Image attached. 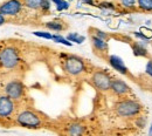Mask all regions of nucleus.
I'll list each match as a JSON object with an SVG mask.
<instances>
[{"label": "nucleus", "mask_w": 152, "mask_h": 136, "mask_svg": "<svg viewBox=\"0 0 152 136\" xmlns=\"http://www.w3.org/2000/svg\"><path fill=\"white\" fill-rule=\"evenodd\" d=\"M68 40L72 41V42H77V43H81L84 41V37L82 35H78L77 33H72L68 35Z\"/></svg>", "instance_id": "obj_17"}, {"label": "nucleus", "mask_w": 152, "mask_h": 136, "mask_svg": "<svg viewBox=\"0 0 152 136\" xmlns=\"http://www.w3.org/2000/svg\"><path fill=\"white\" fill-rule=\"evenodd\" d=\"M84 126L80 124V123H73L69 126L68 128V135L69 136H83L84 134Z\"/></svg>", "instance_id": "obj_11"}, {"label": "nucleus", "mask_w": 152, "mask_h": 136, "mask_svg": "<svg viewBox=\"0 0 152 136\" xmlns=\"http://www.w3.org/2000/svg\"><path fill=\"white\" fill-rule=\"evenodd\" d=\"M0 63L5 68H14L19 63V54L15 48L7 47L0 52Z\"/></svg>", "instance_id": "obj_2"}, {"label": "nucleus", "mask_w": 152, "mask_h": 136, "mask_svg": "<svg viewBox=\"0 0 152 136\" xmlns=\"http://www.w3.org/2000/svg\"><path fill=\"white\" fill-rule=\"evenodd\" d=\"M17 121L20 126L25 127V128H39V126L41 124V120L40 117L31 110H25L22 113H20Z\"/></svg>", "instance_id": "obj_3"}, {"label": "nucleus", "mask_w": 152, "mask_h": 136, "mask_svg": "<svg viewBox=\"0 0 152 136\" xmlns=\"http://www.w3.org/2000/svg\"><path fill=\"white\" fill-rule=\"evenodd\" d=\"M102 7H104V8H114V6H113V4H110V2H103L102 4Z\"/></svg>", "instance_id": "obj_27"}, {"label": "nucleus", "mask_w": 152, "mask_h": 136, "mask_svg": "<svg viewBox=\"0 0 152 136\" xmlns=\"http://www.w3.org/2000/svg\"><path fill=\"white\" fill-rule=\"evenodd\" d=\"M145 71H146V73L152 78V60H149V61H148L146 67H145Z\"/></svg>", "instance_id": "obj_22"}, {"label": "nucleus", "mask_w": 152, "mask_h": 136, "mask_svg": "<svg viewBox=\"0 0 152 136\" xmlns=\"http://www.w3.org/2000/svg\"><path fill=\"white\" fill-rule=\"evenodd\" d=\"M149 135L152 136V124H151V128H150V132H149Z\"/></svg>", "instance_id": "obj_30"}, {"label": "nucleus", "mask_w": 152, "mask_h": 136, "mask_svg": "<svg viewBox=\"0 0 152 136\" xmlns=\"http://www.w3.org/2000/svg\"><path fill=\"white\" fill-rule=\"evenodd\" d=\"M53 40H55L56 42H60V43H63V45H66V46H72V43H70L68 40H66L64 38H62V37H60V35H53Z\"/></svg>", "instance_id": "obj_18"}, {"label": "nucleus", "mask_w": 152, "mask_h": 136, "mask_svg": "<svg viewBox=\"0 0 152 136\" xmlns=\"http://www.w3.org/2000/svg\"><path fill=\"white\" fill-rule=\"evenodd\" d=\"M116 113L121 116H136L140 113L142 110V106L132 100H123L116 103L115 106Z\"/></svg>", "instance_id": "obj_1"}, {"label": "nucleus", "mask_w": 152, "mask_h": 136, "mask_svg": "<svg viewBox=\"0 0 152 136\" xmlns=\"http://www.w3.org/2000/svg\"><path fill=\"white\" fill-rule=\"evenodd\" d=\"M110 89L114 92L116 95H119V96L125 95V94H128L130 92L129 86L124 81H122V80H113Z\"/></svg>", "instance_id": "obj_9"}, {"label": "nucleus", "mask_w": 152, "mask_h": 136, "mask_svg": "<svg viewBox=\"0 0 152 136\" xmlns=\"http://www.w3.org/2000/svg\"><path fill=\"white\" fill-rule=\"evenodd\" d=\"M46 27L49 28V29H52V31H56V32H60V31H62V29L64 28L63 25H62L60 21H50V22H47V24H46Z\"/></svg>", "instance_id": "obj_15"}, {"label": "nucleus", "mask_w": 152, "mask_h": 136, "mask_svg": "<svg viewBox=\"0 0 152 136\" xmlns=\"http://www.w3.org/2000/svg\"><path fill=\"white\" fill-rule=\"evenodd\" d=\"M52 1H54V2H55V4H58V2H60V1H61V0H52Z\"/></svg>", "instance_id": "obj_31"}, {"label": "nucleus", "mask_w": 152, "mask_h": 136, "mask_svg": "<svg viewBox=\"0 0 152 136\" xmlns=\"http://www.w3.org/2000/svg\"><path fill=\"white\" fill-rule=\"evenodd\" d=\"M21 7L22 2L20 0H7L0 5V13L2 15H17Z\"/></svg>", "instance_id": "obj_6"}, {"label": "nucleus", "mask_w": 152, "mask_h": 136, "mask_svg": "<svg viewBox=\"0 0 152 136\" xmlns=\"http://www.w3.org/2000/svg\"><path fill=\"white\" fill-rule=\"evenodd\" d=\"M14 110V102L11 97L1 96L0 97V117L10 116Z\"/></svg>", "instance_id": "obj_8"}, {"label": "nucleus", "mask_w": 152, "mask_h": 136, "mask_svg": "<svg viewBox=\"0 0 152 136\" xmlns=\"http://www.w3.org/2000/svg\"><path fill=\"white\" fill-rule=\"evenodd\" d=\"M136 124H137L138 127L143 128V127H144V124H145V118H144V117H139V118H137Z\"/></svg>", "instance_id": "obj_25"}, {"label": "nucleus", "mask_w": 152, "mask_h": 136, "mask_svg": "<svg viewBox=\"0 0 152 136\" xmlns=\"http://www.w3.org/2000/svg\"><path fill=\"white\" fill-rule=\"evenodd\" d=\"M138 6L144 11H152V0H138Z\"/></svg>", "instance_id": "obj_16"}, {"label": "nucleus", "mask_w": 152, "mask_h": 136, "mask_svg": "<svg viewBox=\"0 0 152 136\" xmlns=\"http://www.w3.org/2000/svg\"><path fill=\"white\" fill-rule=\"evenodd\" d=\"M64 71H67L72 75H80L84 72V62L77 57H69L64 61Z\"/></svg>", "instance_id": "obj_5"}, {"label": "nucleus", "mask_w": 152, "mask_h": 136, "mask_svg": "<svg viewBox=\"0 0 152 136\" xmlns=\"http://www.w3.org/2000/svg\"><path fill=\"white\" fill-rule=\"evenodd\" d=\"M43 0H23V5L32 10H39L42 8Z\"/></svg>", "instance_id": "obj_14"}, {"label": "nucleus", "mask_w": 152, "mask_h": 136, "mask_svg": "<svg viewBox=\"0 0 152 136\" xmlns=\"http://www.w3.org/2000/svg\"><path fill=\"white\" fill-rule=\"evenodd\" d=\"M109 63L114 67L116 71H118L119 73H122V74H124V75L128 74V68L125 67L123 60L119 58V57H117V55H111V57L109 58Z\"/></svg>", "instance_id": "obj_10"}, {"label": "nucleus", "mask_w": 152, "mask_h": 136, "mask_svg": "<svg viewBox=\"0 0 152 136\" xmlns=\"http://www.w3.org/2000/svg\"><path fill=\"white\" fill-rule=\"evenodd\" d=\"M134 37H136V38H138V39L144 40V41H149V37H146V35L142 34L140 32H136V33H134Z\"/></svg>", "instance_id": "obj_24"}, {"label": "nucleus", "mask_w": 152, "mask_h": 136, "mask_svg": "<svg viewBox=\"0 0 152 136\" xmlns=\"http://www.w3.org/2000/svg\"><path fill=\"white\" fill-rule=\"evenodd\" d=\"M49 8H50V4H49V1H48V0H43V4H42V10L48 11Z\"/></svg>", "instance_id": "obj_26"}, {"label": "nucleus", "mask_w": 152, "mask_h": 136, "mask_svg": "<svg viewBox=\"0 0 152 136\" xmlns=\"http://www.w3.org/2000/svg\"><path fill=\"white\" fill-rule=\"evenodd\" d=\"M95 37H97V38H99V39H102V40H104V41L109 39V35H108L107 33L99 31V29H95Z\"/></svg>", "instance_id": "obj_19"}, {"label": "nucleus", "mask_w": 152, "mask_h": 136, "mask_svg": "<svg viewBox=\"0 0 152 136\" xmlns=\"http://www.w3.org/2000/svg\"><path fill=\"white\" fill-rule=\"evenodd\" d=\"M6 94L12 100H18L23 94V86L19 81H12L6 86Z\"/></svg>", "instance_id": "obj_7"}, {"label": "nucleus", "mask_w": 152, "mask_h": 136, "mask_svg": "<svg viewBox=\"0 0 152 136\" xmlns=\"http://www.w3.org/2000/svg\"><path fill=\"white\" fill-rule=\"evenodd\" d=\"M91 82H93V85L95 86L97 89H99L102 92H105V90H109L110 89L113 80L110 79V76L105 72L98 71V72H95L93 74Z\"/></svg>", "instance_id": "obj_4"}, {"label": "nucleus", "mask_w": 152, "mask_h": 136, "mask_svg": "<svg viewBox=\"0 0 152 136\" xmlns=\"http://www.w3.org/2000/svg\"><path fill=\"white\" fill-rule=\"evenodd\" d=\"M132 51H133V54H134L136 57H146V55H148L146 48H145L143 45L138 43V42L132 45Z\"/></svg>", "instance_id": "obj_13"}, {"label": "nucleus", "mask_w": 152, "mask_h": 136, "mask_svg": "<svg viewBox=\"0 0 152 136\" xmlns=\"http://www.w3.org/2000/svg\"><path fill=\"white\" fill-rule=\"evenodd\" d=\"M82 1H84V2H87V4H89V5H94L93 0H82Z\"/></svg>", "instance_id": "obj_29"}, {"label": "nucleus", "mask_w": 152, "mask_h": 136, "mask_svg": "<svg viewBox=\"0 0 152 136\" xmlns=\"http://www.w3.org/2000/svg\"><path fill=\"white\" fill-rule=\"evenodd\" d=\"M5 21H6V20H5V17L0 13V26H1V25H4V24H5Z\"/></svg>", "instance_id": "obj_28"}, {"label": "nucleus", "mask_w": 152, "mask_h": 136, "mask_svg": "<svg viewBox=\"0 0 152 136\" xmlns=\"http://www.w3.org/2000/svg\"><path fill=\"white\" fill-rule=\"evenodd\" d=\"M66 8H68V2L61 0V1L57 4V10L61 11V10H66Z\"/></svg>", "instance_id": "obj_23"}, {"label": "nucleus", "mask_w": 152, "mask_h": 136, "mask_svg": "<svg viewBox=\"0 0 152 136\" xmlns=\"http://www.w3.org/2000/svg\"><path fill=\"white\" fill-rule=\"evenodd\" d=\"M34 34L40 38H45V39H53V35L49 33H45V32H34Z\"/></svg>", "instance_id": "obj_20"}, {"label": "nucleus", "mask_w": 152, "mask_h": 136, "mask_svg": "<svg viewBox=\"0 0 152 136\" xmlns=\"http://www.w3.org/2000/svg\"><path fill=\"white\" fill-rule=\"evenodd\" d=\"M121 1H122L123 6H125V7L131 8V7L134 6V0H121Z\"/></svg>", "instance_id": "obj_21"}, {"label": "nucleus", "mask_w": 152, "mask_h": 136, "mask_svg": "<svg viewBox=\"0 0 152 136\" xmlns=\"http://www.w3.org/2000/svg\"><path fill=\"white\" fill-rule=\"evenodd\" d=\"M91 41H93V45H94V47H95L97 51H99V52H105L107 49H108V43L104 41V40L99 39V38H97V37H93L91 38Z\"/></svg>", "instance_id": "obj_12"}]
</instances>
